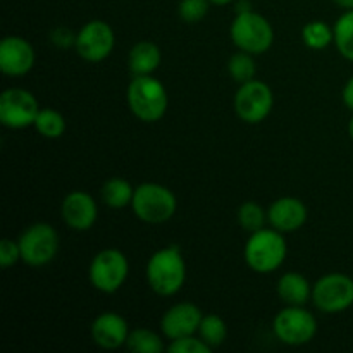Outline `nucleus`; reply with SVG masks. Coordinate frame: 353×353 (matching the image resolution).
<instances>
[{"label":"nucleus","mask_w":353,"mask_h":353,"mask_svg":"<svg viewBox=\"0 0 353 353\" xmlns=\"http://www.w3.org/2000/svg\"><path fill=\"white\" fill-rule=\"evenodd\" d=\"M152 292L161 296H172L186 281V262L178 245H169L155 252L145 269Z\"/></svg>","instance_id":"nucleus-1"},{"label":"nucleus","mask_w":353,"mask_h":353,"mask_svg":"<svg viewBox=\"0 0 353 353\" xmlns=\"http://www.w3.org/2000/svg\"><path fill=\"white\" fill-rule=\"evenodd\" d=\"M126 99L131 112L143 123H157L168 112V90L152 74L133 76Z\"/></svg>","instance_id":"nucleus-2"},{"label":"nucleus","mask_w":353,"mask_h":353,"mask_svg":"<svg viewBox=\"0 0 353 353\" xmlns=\"http://www.w3.org/2000/svg\"><path fill=\"white\" fill-rule=\"evenodd\" d=\"M288 254V245L285 236L278 230H262L250 233L245 245L243 257L248 268L259 274H271L279 269Z\"/></svg>","instance_id":"nucleus-3"},{"label":"nucleus","mask_w":353,"mask_h":353,"mask_svg":"<svg viewBox=\"0 0 353 353\" xmlns=\"http://www.w3.org/2000/svg\"><path fill=\"white\" fill-rule=\"evenodd\" d=\"M131 209L143 223L162 224L172 219L178 210V200L168 186L159 183H141L134 188Z\"/></svg>","instance_id":"nucleus-4"},{"label":"nucleus","mask_w":353,"mask_h":353,"mask_svg":"<svg viewBox=\"0 0 353 353\" xmlns=\"http://www.w3.org/2000/svg\"><path fill=\"white\" fill-rule=\"evenodd\" d=\"M230 34L240 50L252 55L265 54L274 43V30L271 23L254 10L238 12L231 23Z\"/></svg>","instance_id":"nucleus-5"},{"label":"nucleus","mask_w":353,"mask_h":353,"mask_svg":"<svg viewBox=\"0 0 353 353\" xmlns=\"http://www.w3.org/2000/svg\"><path fill=\"white\" fill-rule=\"evenodd\" d=\"M130 274L128 257L117 248H105L93 257L88 269L90 283L102 293H116L126 283Z\"/></svg>","instance_id":"nucleus-6"},{"label":"nucleus","mask_w":353,"mask_h":353,"mask_svg":"<svg viewBox=\"0 0 353 353\" xmlns=\"http://www.w3.org/2000/svg\"><path fill=\"white\" fill-rule=\"evenodd\" d=\"M21 248V261L31 268L50 264L59 252V234L47 223H34L21 233L17 240Z\"/></svg>","instance_id":"nucleus-7"},{"label":"nucleus","mask_w":353,"mask_h":353,"mask_svg":"<svg viewBox=\"0 0 353 353\" xmlns=\"http://www.w3.org/2000/svg\"><path fill=\"white\" fill-rule=\"evenodd\" d=\"M272 330L281 343L300 347L316 338L317 321L312 312L303 309V305H288L274 317Z\"/></svg>","instance_id":"nucleus-8"},{"label":"nucleus","mask_w":353,"mask_h":353,"mask_svg":"<svg viewBox=\"0 0 353 353\" xmlns=\"http://www.w3.org/2000/svg\"><path fill=\"white\" fill-rule=\"evenodd\" d=\"M312 302L324 314L345 312L353 305V279L341 272L323 276L312 288Z\"/></svg>","instance_id":"nucleus-9"},{"label":"nucleus","mask_w":353,"mask_h":353,"mask_svg":"<svg viewBox=\"0 0 353 353\" xmlns=\"http://www.w3.org/2000/svg\"><path fill=\"white\" fill-rule=\"evenodd\" d=\"M274 95L269 85L259 79L243 83L234 95V112L243 123L259 124L271 114Z\"/></svg>","instance_id":"nucleus-10"},{"label":"nucleus","mask_w":353,"mask_h":353,"mask_svg":"<svg viewBox=\"0 0 353 353\" xmlns=\"http://www.w3.org/2000/svg\"><path fill=\"white\" fill-rule=\"evenodd\" d=\"M116 45V34L109 23L102 19L88 21L76 33L74 48L79 57L86 62H102L112 54Z\"/></svg>","instance_id":"nucleus-11"},{"label":"nucleus","mask_w":353,"mask_h":353,"mask_svg":"<svg viewBox=\"0 0 353 353\" xmlns=\"http://www.w3.org/2000/svg\"><path fill=\"white\" fill-rule=\"evenodd\" d=\"M40 112L38 100L24 88H7L0 95V123L9 130L33 126Z\"/></svg>","instance_id":"nucleus-12"},{"label":"nucleus","mask_w":353,"mask_h":353,"mask_svg":"<svg viewBox=\"0 0 353 353\" xmlns=\"http://www.w3.org/2000/svg\"><path fill=\"white\" fill-rule=\"evenodd\" d=\"M34 48L26 38L6 37L0 43V71L12 78L28 74L34 65Z\"/></svg>","instance_id":"nucleus-13"},{"label":"nucleus","mask_w":353,"mask_h":353,"mask_svg":"<svg viewBox=\"0 0 353 353\" xmlns=\"http://www.w3.org/2000/svg\"><path fill=\"white\" fill-rule=\"evenodd\" d=\"M202 310L190 302H181L172 305L161 319V331L169 340L190 336L199 333L202 323Z\"/></svg>","instance_id":"nucleus-14"},{"label":"nucleus","mask_w":353,"mask_h":353,"mask_svg":"<svg viewBox=\"0 0 353 353\" xmlns=\"http://www.w3.org/2000/svg\"><path fill=\"white\" fill-rule=\"evenodd\" d=\"M62 219L65 226L74 231H88L99 217V207L90 193L76 190L65 195L62 202Z\"/></svg>","instance_id":"nucleus-15"},{"label":"nucleus","mask_w":353,"mask_h":353,"mask_svg":"<svg viewBox=\"0 0 353 353\" xmlns=\"http://www.w3.org/2000/svg\"><path fill=\"white\" fill-rule=\"evenodd\" d=\"M309 210L300 199L281 196L271 203L268 210V221L279 233H295L307 223Z\"/></svg>","instance_id":"nucleus-16"},{"label":"nucleus","mask_w":353,"mask_h":353,"mask_svg":"<svg viewBox=\"0 0 353 353\" xmlns=\"http://www.w3.org/2000/svg\"><path fill=\"white\" fill-rule=\"evenodd\" d=\"M92 340L103 350H117L130 336L128 321L117 312H103L92 323Z\"/></svg>","instance_id":"nucleus-17"},{"label":"nucleus","mask_w":353,"mask_h":353,"mask_svg":"<svg viewBox=\"0 0 353 353\" xmlns=\"http://www.w3.org/2000/svg\"><path fill=\"white\" fill-rule=\"evenodd\" d=\"M162 62V52L154 41H138L131 47L128 64L133 76L154 74Z\"/></svg>","instance_id":"nucleus-18"},{"label":"nucleus","mask_w":353,"mask_h":353,"mask_svg":"<svg viewBox=\"0 0 353 353\" xmlns=\"http://www.w3.org/2000/svg\"><path fill=\"white\" fill-rule=\"evenodd\" d=\"M312 288L300 272H285L278 281V295L286 305H305L312 299Z\"/></svg>","instance_id":"nucleus-19"},{"label":"nucleus","mask_w":353,"mask_h":353,"mask_svg":"<svg viewBox=\"0 0 353 353\" xmlns=\"http://www.w3.org/2000/svg\"><path fill=\"white\" fill-rule=\"evenodd\" d=\"M133 196L134 188L123 178H110L102 186V200L110 209H124L131 205Z\"/></svg>","instance_id":"nucleus-20"},{"label":"nucleus","mask_w":353,"mask_h":353,"mask_svg":"<svg viewBox=\"0 0 353 353\" xmlns=\"http://www.w3.org/2000/svg\"><path fill=\"white\" fill-rule=\"evenodd\" d=\"M302 40L312 50H324L334 43V31L324 21H310L303 26Z\"/></svg>","instance_id":"nucleus-21"},{"label":"nucleus","mask_w":353,"mask_h":353,"mask_svg":"<svg viewBox=\"0 0 353 353\" xmlns=\"http://www.w3.org/2000/svg\"><path fill=\"white\" fill-rule=\"evenodd\" d=\"M334 45L345 59L353 62V9L345 10L333 26Z\"/></svg>","instance_id":"nucleus-22"},{"label":"nucleus","mask_w":353,"mask_h":353,"mask_svg":"<svg viewBox=\"0 0 353 353\" xmlns=\"http://www.w3.org/2000/svg\"><path fill=\"white\" fill-rule=\"evenodd\" d=\"M126 347L134 353H161L165 350L162 338L152 330H145V327L130 331Z\"/></svg>","instance_id":"nucleus-23"},{"label":"nucleus","mask_w":353,"mask_h":353,"mask_svg":"<svg viewBox=\"0 0 353 353\" xmlns=\"http://www.w3.org/2000/svg\"><path fill=\"white\" fill-rule=\"evenodd\" d=\"M33 126L43 138L55 140V138H61L65 133L68 124H65L64 116L55 109H40Z\"/></svg>","instance_id":"nucleus-24"},{"label":"nucleus","mask_w":353,"mask_h":353,"mask_svg":"<svg viewBox=\"0 0 353 353\" xmlns=\"http://www.w3.org/2000/svg\"><path fill=\"white\" fill-rule=\"evenodd\" d=\"M199 336L212 350L214 348H219L228 338V326L223 317H219L217 314H207V316H203L199 327Z\"/></svg>","instance_id":"nucleus-25"},{"label":"nucleus","mask_w":353,"mask_h":353,"mask_svg":"<svg viewBox=\"0 0 353 353\" xmlns=\"http://www.w3.org/2000/svg\"><path fill=\"white\" fill-rule=\"evenodd\" d=\"M228 72L240 85L255 79L257 65H255L254 55L243 50L238 52V54H233L230 57V61H228Z\"/></svg>","instance_id":"nucleus-26"},{"label":"nucleus","mask_w":353,"mask_h":353,"mask_svg":"<svg viewBox=\"0 0 353 353\" xmlns=\"http://www.w3.org/2000/svg\"><path fill=\"white\" fill-rule=\"evenodd\" d=\"M268 221V212L257 202H243L238 209V223L247 233H255L262 230Z\"/></svg>","instance_id":"nucleus-27"},{"label":"nucleus","mask_w":353,"mask_h":353,"mask_svg":"<svg viewBox=\"0 0 353 353\" xmlns=\"http://www.w3.org/2000/svg\"><path fill=\"white\" fill-rule=\"evenodd\" d=\"M209 0H181L178 6V14L185 23L196 24L209 14Z\"/></svg>","instance_id":"nucleus-28"},{"label":"nucleus","mask_w":353,"mask_h":353,"mask_svg":"<svg viewBox=\"0 0 353 353\" xmlns=\"http://www.w3.org/2000/svg\"><path fill=\"white\" fill-rule=\"evenodd\" d=\"M168 350L171 353H210L212 348H210L200 336L196 338L195 334H190V336L172 340L171 345L168 347Z\"/></svg>","instance_id":"nucleus-29"},{"label":"nucleus","mask_w":353,"mask_h":353,"mask_svg":"<svg viewBox=\"0 0 353 353\" xmlns=\"http://www.w3.org/2000/svg\"><path fill=\"white\" fill-rule=\"evenodd\" d=\"M21 261V248L19 243L9 238H3L0 241V265L3 269L10 268V265L17 264Z\"/></svg>","instance_id":"nucleus-30"},{"label":"nucleus","mask_w":353,"mask_h":353,"mask_svg":"<svg viewBox=\"0 0 353 353\" xmlns=\"http://www.w3.org/2000/svg\"><path fill=\"white\" fill-rule=\"evenodd\" d=\"M50 40L55 47L68 48L69 45L76 43V34L71 30H68V28H57V30L50 33Z\"/></svg>","instance_id":"nucleus-31"},{"label":"nucleus","mask_w":353,"mask_h":353,"mask_svg":"<svg viewBox=\"0 0 353 353\" xmlns=\"http://www.w3.org/2000/svg\"><path fill=\"white\" fill-rule=\"evenodd\" d=\"M343 102L353 112V76L348 79L347 85L343 86Z\"/></svg>","instance_id":"nucleus-32"},{"label":"nucleus","mask_w":353,"mask_h":353,"mask_svg":"<svg viewBox=\"0 0 353 353\" xmlns=\"http://www.w3.org/2000/svg\"><path fill=\"white\" fill-rule=\"evenodd\" d=\"M333 2L336 3L338 7H341V9H345V10L353 9V0H333Z\"/></svg>","instance_id":"nucleus-33"},{"label":"nucleus","mask_w":353,"mask_h":353,"mask_svg":"<svg viewBox=\"0 0 353 353\" xmlns=\"http://www.w3.org/2000/svg\"><path fill=\"white\" fill-rule=\"evenodd\" d=\"M210 3H214V6H228V3H231L233 0H209Z\"/></svg>","instance_id":"nucleus-34"},{"label":"nucleus","mask_w":353,"mask_h":353,"mask_svg":"<svg viewBox=\"0 0 353 353\" xmlns=\"http://www.w3.org/2000/svg\"><path fill=\"white\" fill-rule=\"evenodd\" d=\"M348 134H350V138H352V141H353V116H352L350 123H348Z\"/></svg>","instance_id":"nucleus-35"}]
</instances>
